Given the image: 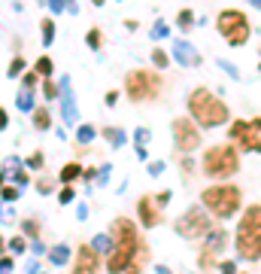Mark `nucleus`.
<instances>
[{"label":"nucleus","instance_id":"f257e3e1","mask_svg":"<svg viewBox=\"0 0 261 274\" xmlns=\"http://www.w3.org/2000/svg\"><path fill=\"white\" fill-rule=\"evenodd\" d=\"M140 241H143V238L137 235L134 223L125 220V217H119V220L113 223V253H109L106 271L109 274L128 271V265L134 262V256H137V250H140Z\"/></svg>","mask_w":261,"mask_h":274},{"label":"nucleus","instance_id":"f03ea898","mask_svg":"<svg viewBox=\"0 0 261 274\" xmlns=\"http://www.w3.org/2000/svg\"><path fill=\"white\" fill-rule=\"evenodd\" d=\"M189 116L204 128H219V125L228 122V104L219 95H213L210 88L198 85L189 95Z\"/></svg>","mask_w":261,"mask_h":274},{"label":"nucleus","instance_id":"7ed1b4c3","mask_svg":"<svg viewBox=\"0 0 261 274\" xmlns=\"http://www.w3.org/2000/svg\"><path fill=\"white\" fill-rule=\"evenodd\" d=\"M234 247L240 259H249V262L261 259V204H249L246 214L240 217Z\"/></svg>","mask_w":261,"mask_h":274},{"label":"nucleus","instance_id":"20e7f679","mask_svg":"<svg viewBox=\"0 0 261 274\" xmlns=\"http://www.w3.org/2000/svg\"><path fill=\"white\" fill-rule=\"evenodd\" d=\"M201 204L207 207V214L219 217V220H231L240 214L243 207V192L234 183H219V186H207L201 192Z\"/></svg>","mask_w":261,"mask_h":274},{"label":"nucleus","instance_id":"39448f33","mask_svg":"<svg viewBox=\"0 0 261 274\" xmlns=\"http://www.w3.org/2000/svg\"><path fill=\"white\" fill-rule=\"evenodd\" d=\"M237 153H240V149H237L234 143L210 146L207 156H204V162H201L204 174L213 177V180H228V177H234V174L240 171V156H237Z\"/></svg>","mask_w":261,"mask_h":274},{"label":"nucleus","instance_id":"423d86ee","mask_svg":"<svg viewBox=\"0 0 261 274\" xmlns=\"http://www.w3.org/2000/svg\"><path fill=\"white\" fill-rule=\"evenodd\" d=\"M216 31L222 34V40L228 43V46H246L249 43V37H252V24H249V18H246V12H240V9H222L219 15H216Z\"/></svg>","mask_w":261,"mask_h":274},{"label":"nucleus","instance_id":"0eeeda50","mask_svg":"<svg viewBox=\"0 0 261 274\" xmlns=\"http://www.w3.org/2000/svg\"><path fill=\"white\" fill-rule=\"evenodd\" d=\"M158 92H161V76L152 73V70L137 67V70H131V73L125 76V95H128L131 101H137V104L155 101Z\"/></svg>","mask_w":261,"mask_h":274},{"label":"nucleus","instance_id":"6e6552de","mask_svg":"<svg viewBox=\"0 0 261 274\" xmlns=\"http://www.w3.org/2000/svg\"><path fill=\"white\" fill-rule=\"evenodd\" d=\"M228 137L240 153H261V119H249V122L237 119V122H231Z\"/></svg>","mask_w":261,"mask_h":274},{"label":"nucleus","instance_id":"1a4fd4ad","mask_svg":"<svg viewBox=\"0 0 261 274\" xmlns=\"http://www.w3.org/2000/svg\"><path fill=\"white\" fill-rule=\"evenodd\" d=\"M176 235H182V238H189V241H198V238H207L210 235V217H207V207L201 210V207H189L179 220H176Z\"/></svg>","mask_w":261,"mask_h":274},{"label":"nucleus","instance_id":"9d476101","mask_svg":"<svg viewBox=\"0 0 261 274\" xmlns=\"http://www.w3.org/2000/svg\"><path fill=\"white\" fill-rule=\"evenodd\" d=\"M225 244H228V232H225V229H210V235L204 238V247H201V259H198V265H201L204 271H213L216 265H222Z\"/></svg>","mask_w":261,"mask_h":274},{"label":"nucleus","instance_id":"9b49d317","mask_svg":"<svg viewBox=\"0 0 261 274\" xmlns=\"http://www.w3.org/2000/svg\"><path fill=\"white\" fill-rule=\"evenodd\" d=\"M173 143L179 153H195L201 146V131L195 119H173Z\"/></svg>","mask_w":261,"mask_h":274},{"label":"nucleus","instance_id":"f8f14e48","mask_svg":"<svg viewBox=\"0 0 261 274\" xmlns=\"http://www.w3.org/2000/svg\"><path fill=\"white\" fill-rule=\"evenodd\" d=\"M137 214H140L143 229H155V226H161V204H158L155 198L143 195V198H140V204H137Z\"/></svg>","mask_w":261,"mask_h":274},{"label":"nucleus","instance_id":"ddd939ff","mask_svg":"<svg viewBox=\"0 0 261 274\" xmlns=\"http://www.w3.org/2000/svg\"><path fill=\"white\" fill-rule=\"evenodd\" d=\"M100 271V253L88 244L76 250V271L73 274H97Z\"/></svg>","mask_w":261,"mask_h":274},{"label":"nucleus","instance_id":"4468645a","mask_svg":"<svg viewBox=\"0 0 261 274\" xmlns=\"http://www.w3.org/2000/svg\"><path fill=\"white\" fill-rule=\"evenodd\" d=\"M61 107H64V122H67V125H76L79 107H76V98H73V92H70V79H67V76L61 79Z\"/></svg>","mask_w":261,"mask_h":274},{"label":"nucleus","instance_id":"2eb2a0df","mask_svg":"<svg viewBox=\"0 0 261 274\" xmlns=\"http://www.w3.org/2000/svg\"><path fill=\"white\" fill-rule=\"evenodd\" d=\"M173 58H176L182 67H195V64H201L198 49H195L192 43H185V40H173Z\"/></svg>","mask_w":261,"mask_h":274},{"label":"nucleus","instance_id":"dca6fc26","mask_svg":"<svg viewBox=\"0 0 261 274\" xmlns=\"http://www.w3.org/2000/svg\"><path fill=\"white\" fill-rule=\"evenodd\" d=\"M0 174H3V180H12L15 186H27V174L21 171V162H18L15 156H9V159L3 162V168H0Z\"/></svg>","mask_w":261,"mask_h":274},{"label":"nucleus","instance_id":"f3484780","mask_svg":"<svg viewBox=\"0 0 261 274\" xmlns=\"http://www.w3.org/2000/svg\"><path fill=\"white\" fill-rule=\"evenodd\" d=\"M82 174H85V171H82V165H76V162H70V165H64V168H61V174H58V180L70 186V183H76V180H79Z\"/></svg>","mask_w":261,"mask_h":274},{"label":"nucleus","instance_id":"a211bd4d","mask_svg":"<svg viewBox=\"0 0 261 274\" xmlns=\"http://www.w3.org/2000/svg\"><path fill=\"white\" fill-rule=\"evenodd\" d=\"M15 104H18V110H24V113H27V110H36V107H33V92H30V85H21V88H18Z\"/></svg>","mask_w":261,"mask_h":274},{"label":"nucleus","instance_id":"6ab92c4d","mask_svg":"<svg viewBox=\"0 0 261 274\" xmlns=\"http://www.w3.org/2000/svg\"><path fill=\"white\" fill-rule=\"evenodd\" d=\"M91 247H94L100 256H109V253H113V235H94Z\"/></svg>","mask_w":261,"mask_h":274},{"label":"nucleus","instance_id":"aec40b11","mask_svg":"<svg viewBox=\"0 0 261 274\" xmlns=\"http://www.w3.org/2000/svg\"><path fill=\"white\" fill-rule=\"evenodd\" d=\"M33 125H36V131H49L52 116H49V110H46V107H36V110H33Z\"/></svg>","mask_w":261,"mask_h":274},{"label":"nucleus","instance_id":"412c9836","mask_svg":"<svg viewBox=\"0 0 261 274\" xmlns=\"http://www.w3.org/2000/svg\"><path fill=\"white\" fill-rule=\"evenodd\" d=\"M100 134H103V137H106V140H109V143H113V146H125V140H128V137H125V131H122V128H103V131H100Z\"/></svg>","mask_w":261,"mask_h":274},{"label":"nucleus","instance_id":"4be33fe9","mask_svg":"<svg viewBox=\"0 0 261 274\" xmlns=\"http://www.w3.org/2000/svg\"><path fill=\"white\" fill-rule=\"evenodd\" d=\"M49 256H52V262H55V265H67V262H70V247L58 244V247H52V253H49Z\"/></svg>","mask_w":261,"mask_h":274},{"label":"nucleus","instance_id":"5701e85b","mask_svg":"<svg viewBox=\"0 0 261 274\" xmlns=\"http://www.w3.org/2000/svg\"><path fill=\"white\" fill-rule=\"evenodd\" d=\"M49 9L55 15V12H76L79 6H76V0H49Z\"/></svg>","mask_w":261,"mask_h":274},{"label":"nucleus","instance_id":"b1692460","mask_svg":"<svg viewBox=\"0 0 261 274\" xmlns=\"http://www.w3.org/2000/svg\"><path fill=\"white\" fill-rule=\"evenodd\" d=\"M85 43H88V49H94V52H97V49L103 46V34H100V27H91V31H88V37H85Z\"/></svg>","mask_w":261,"mask_h":274},{"label":"nucleus","instance_id":"393cba45","mask_svg":"<svg viewBox=\"0 0 261 274\" xmlns=\"http://www.w3.org/2000/svg\"><path fill=\"white\" fill-rule=\"evenodd\" d=\"M40 27H43V43L52 46V40H55V21H52V18H43Z\"/></svg>","mask_w":261,"mask_h":274},{"label":"nucleus","instance_id":"a878e982","mask_svg":"<svg viewBox=\"0 0 261 274\" xmlns=\"http://www.w3.org/2000/svg\"><path fill=\"white\" fill-rule=\"evenodd\" d=\"M94 134H97V131H94L91 125H79V128H76V140H79V143H91Z\"/></svg>","mask_w":261,"mask_h":274},{"label":"nucleus","instance_id":"bb28decb","mask_svg":"<svg viewBox=\"0 0 261 274\" xmlns=\"http://www.w3.org/2000/svg\"><path fill=\"white\" fill-rule=\"evenodd\" d=\"M176 24H179L182 31H192V27H195V15H192V9H182L179 18H176Z\"/></svg>","mask_w":261,"mask_h":274},{"label":"nucleus","instance_id":"cd10ccee","mask_svg":"<svg viewBox=\"0 0 261 274\" xmlns=\"http://www.w3.org/2000/svg\"><path fill=\"white\" fill-rule=\"evenodd\" d=\"M43 92H46V98H49V101H55V98L61 95V82H52V76H46V85H43Z\"/></svg>","mask_w":261,"mask_h":274},{"label":"nucleus","instance_id":"c85d7f7f","mask_svg":"<svg viewBox=\"0 0 261 274\" xmlns=\"http://www.w3.org/2000/svg\"><path fill=\"white\" fill-rule=\"evenodd\" d=\"M167 31H170V27H167V21H155V27H152V34H149V37H152V40H164V37H167Z\"/></svg>","mask_w":261,"mask_h":274},{"label":"nucleus","instance_id":"c756f323","mask_svg":"<svg viewBox=\"0 0 261 274\" xmlns=\"http://www.w3.org/2000/svg\"><path fill=\"white\" fill-rule=\"evenodd\" d=\"M167 61H170V55H167L164 49H155V52H152V64H155V67H167Z\"/></svg>","mask_w":261,"mask_h":274},{"label":"nucleus","instance_id":"7c9ffc66","mask_svg":"<svg viewBox=\"0 0 261 274\" xmlns=\"http://www.w3.org/2000/svg\"><path fill=\"white\" fill-rule=\"evenodd\" d=\"M40 76H52V58H40L36 61V67H33Z\"/></svg>","mask_w":261,"mask_h":274},{"label":"nucleus","instance_id":"2f4dec72","mask_svg":"<svg viewBox=\"0 0 261 274\" xmlns=\"http://www.w3.org/2000/svg\"><path fill=\"white\" fill-rule=\"evenodd\" d=\"M24 70V58H12V64H9V76H18Z\"/></svg>","mask_w":261,"mask_h":274},{"label":"nucleus","instance_id":"473e14b6","mask_svg":"<svg viewBox=\"0 0 261 274\" xmlns=\"http://www.w3.org/2000/svg\"><path fill=\"white\" fill-rule=\"evenodd\" d=\"M219 70H225V73H231V76H234V79H237V76H240V73H237V67H234V64H231V61H222V58H219Z\"/></svg>","mask_w":261,"mask_h":274},{"label":"nucleus","instance_id":"72a5a7b5","mask_svg":"<svg viewBox=\"0 0 261 274\" xmlns=\"http://www.w3.org/2000/svg\"><path fill=\"white\" fill-rule=\"evenodd\" d=\"M18 198V186H3V201H15Z\"/></svg>","mask_w":261,"mask_h":274},{"label":"nucleus","instance_id":"f704fd0d","mask_svg":"<svg viewBox=\"0 0 261 274\" xmlns=\"http://www.w3.org/2000/svg\"><path fill=\"white\" fill-rule=\"evenodd\" d=\"M24 247H27L24 238H12V241H9V250H12V253H24Z\"/></svg>","mask_w":261,"mask_h":274},{"label":"nucleus","instance_id":"c9c22d12","mask_svg":"<svg viewBox=\"0 0 261 274\" xmlns=\"http://www.w3.org/2000/svg\"><path fill=\"white\" fill-rule=\"evenodd\" d=\"M109 171H113L109 165H103V168L97 171V183H100V186H106V180H109Z\"/></svg>","mask_w":261,"mask_h":274},{"label":"nucleus","instance_id":"e433bc0d","mask_svg":"<svg viewBox=\"0 0 261 274\" xmlns=\"http://www.w3.org/2000/svg\"><path fill=\"white\" fill-rule=\"evenodd\" d=\"M58 201H61V204H70V201H73V189H70V186H64V189H61V195H58Z\"/></svg>","mask_w":261,"mask_h":274},{"label":"nucleus","instance_id":"4c0bfd02","mask_svg":"<svg viewBox=\"0 0 261 274\" xmlns=\"http://www.w3.org/2000/svg\"><path fill=\"white\" fill-rule=\"evenodd\" d=\"M27 168H43V153H33V156L27 159Z\"/></svg>","mask_w":261,"mask_h":274},{"label":"nucleus","instance_id":"58836bf2","mask_svg":"<svg viewBox=\"0 0 261 274\" xmlns=\"http://www.w3.org/2000/svg\"><path fill=\"white\" fill-rule=\"evenodd\" d=\"M36 76H40L36 70H33V73H24V79H21V85H30V88H33V85H36Z\"/></svg>","mask_w":261,"mask_h":274},{"label":"nucleus","instance_id":"ea45409f","mask_svg":"<svg viewBox=\"0 0 261 274\" xmlns=\"http://www.w3.org/2000/svg\"><path fill=\"white\" fill-rule=\"evenodd\" d=\"M149 174H152V177L164 174V162H152V165H149Z\"/></svg>","mask_w":261,"mask_h":274},{"label":"nucleus","instance_id":"a19ab883","mask_svg":"<svg viewBox=\"0 0 261 274\" xmlns=\"http://www.w3.org/2000/svg\"><path fill=\"white\" fill-rule=\"evenodd\" d=\"M219 271H222V274H237V265H234V262H222Z\"/></svg>","mask_w":261,"mask_h":274},{"label":"nucleus","instance_id":"79ce46f5","mask_svg":"<svg viewBox=\"0 0 261 274\" xmlns=\"http://www.w3.org/2000/svg\"><path fill=\"white\" fill-rule=\"evenodd\" d=\"M0 220H3V223H12V207H3V204H0Z\"/></svg>","mask_w":261,"mask_h":274},{"label":"nucleus","instance_id":"37998d69","mask_svg":"<svg viewBox=\"0 0 261 274\" xmlns=\"http://www.w3.org/2000/svg\"><path fill=\"white\" fill-rule=\"evenodd\" d=\"M0 274H12V259H0Z\"/></svg>","mask_w":261,"mask_h":274},{"label":"nucleus","instance_id":"c03bdc74","mask_svg":"<svg viewBox=\"0 0 261 274\" xmlns=\"http://www.w3.org/2000/svg\"><path fill=\"white\" fill-rule=\"evenodd\" d=\"M192 171H195V162H192V159H182V174H185V177H189V174H192Z\"/></svg>","mask_w":261,"mask_h":274},{"label":"nucleus","instance_id":"a18cd8bd","mask_svg":"<svg viewBox=\"0 0 261 274\" xmlns=\"http://www.w3.org/2000/svg\"><path fill=\"white\" fill-rule=\"evenodd\" d=\"M36 189H40L43 195H49V192H52V183H49V180H40V183H36Z\"/></svg>","mask_w":261,"mask_h":274},{"label":"nucleus","instance_id":"49530a36","mask_svg":"<svg viewBox=\"0 0 261 274\" xmlns=\"http://www.w3.org/2000/svg\"><path fill=\"white\" fill-rule=\"evenodd\" d=\"M170 198H173V195H170V192H161V195H158V198H155V201H158V204H161V207H164V204H167V201H170Z\"/></svg>","mask_w":261,"mask_h":274},{"label":"nucleus","instance_id":"de8ad7c7","mask_svg":"<svg viewBox=\"0 0 261 274\" xmlns=\"http://www.w3.org/2000/svg\"><path fill=\"white\" fill-rule=\"evenodd\" d=\"M24 232H27L30 238H36V223H24Z\"/></svg>","mask_w":261,"mask_h":274},{"label":"nucleus","instance_id":"09e8293b","mask_svg":"<svg viewBox=\"0 0 261 274\" xmlns=\"http://www.w3.org/2000/svg\"><path fill=\"white\" fill-rule=\"evenodd\" d=\"M6 125H9V116H6V110H3V107H0V131H3V128H6Z\"/></svg>","mask_w":261,"mask_h":274},{"label":"nucleus","instance_id":"8fccbe9b","mask_svg":"<svg viewBox=\"0 0 261 274\" xmlns=\"http://www.w3.org/2000/svg\"><path fill=\"white\" fill-rule=\"evenodd\" d=\"M106 104H109V107L119 104V92H109V95H106Z\"/></svg>","mask_w":261,"mask_h":274},{"label":"nucleus","instance_id":"3c124183","mask_svg":"<svg viewBox=\"0 0 261 274\" xmlns=\"http://www.w3.org/2000/svg\"><path fill=\"white\" fill-rule=\"evenodd\" d=\"M76 217H79V220H85V217H88V207H85V204H79V207H76Z\"/></svg>","mask_w":261,"mask_h":274},{"label":"nucleus","instance_id":"603ef678","mask_svg":"<svg viewBox=\"0 0 261 274\" xmlns=\"http://www.w3.org/2000/svg\"><path fill=\"white\" fill-rule=\"evenodd\" d=\"M155 274H173L167 265H155Z\"/></svg>","mask_w":261,"mask_h":274},{"label":"nucleus","instance_id":"864d4df0","mask_svg":"<svg viewBox=\"0 0 261 274\" xmlns=\"http://www.w3.org/2000/svg\"><path fill=\"white\" fill-rule=\"evenodd\" d=\"M91 3H94V6H103V3H106V0H91Z\"/></svg>","mask_w":261,"mask_h":274},{"label":"nucleus","instance_id":"5fc2aeb1","mask_svg":"<svg viewBox=\"0 0 261 274\" xmlns=\"http://www.w3.org/2000/svg\"><path fill=\"white\" fill-rule=\"evenodd\" d=\"M249 3H252V6H261V0H249Z\"/></svg>","mask_w":261,"mask_h":274},{"label":"nucleus","instance_id":"6e6d98bb","mask_svg":"<svg viewBox=\"0 0 261 274\" xmlns=\"http://www.w3.org/2000/svg\"><path fill=\"white\" fill-rule=\"evenodd\" d=\"M0 253H3V241H0Z\"/></svg>","mask_w":261,"mask_h":274},{"label":"nucleus","instance_id":"4d7b16f0","mask_svg":"<svg viewBox=\"0 0 261 274\" xmlns=\"http://www.w3.org/2000/svg\"><path fill=\"white\" fill-rule=\"evenodd\" d=\"M0 186H3V174H0Z\"/></svg>","mask_w":261,"mask_h":274},{"label":"nucleus","instance_id":"13d9d810","mask_svg":"<svg viewBox=\"0 0 261 274\" xmlns=\"http://www.w3.org/2000/svg\"><path fill=\"white\" fill-rule=\"evenodd\" d=\"M33 274H43V271H40V268H36V271H33Z\"/></svg>","mask_w":261,"mask_h":274},{"label":"nucleus","instance_id":"bf43d9fd","mask_svg":"<svg viewBox=\"0 0 261 274\" xmlns=\"http://www.w3.org/2000/svg\"><path fill=\"white\" fill-rule=\"evenodd\" d=\"M258 67H261V64H258Z\"/></svg>","mask_w":261,"mask_h":274}]
</instances>
